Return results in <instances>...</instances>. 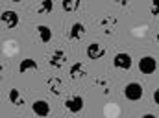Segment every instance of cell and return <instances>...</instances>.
I'll return each mask as SVG.
<instances>
[{"mask_svg":"<svg viewBox=\"0 0 159 118\" xmlns=\"http://www.w3.org/2000/svg\"><path fill=\"white\" fill-rule=\"evenodd\" d=\"M32 111H34V115H37V116H48L50 105H48L46 100H37V102L32 103Z\"/></svg>","mask_w":159,"mask_h":118,"instance_id":"cell-9","label":"cell"},{"mask_svg":"<svg viewBox=\"0 0 159 118\" xmlns=\"http://www.w3.org/2000/svg\"><path fill=\"white\" fill-rule=\"evenodd\" d=\"M80 7V0H63V11L67 13H74Z\"/></svg>","mask_w":159,"mask_h":118,"instance_id":"cell-15","label":"cell"},{"mask_svg":"<svg viewBox=\"0 0 159 118\" xmlns=\"http://www.w3.org/2000/svg\"><path fill=\"white\" fill-rule=\"evenodd\" d=\"M65 107H67V111H69V113L78 115L80 111L83 109V98H81V96H78V94L69 96V98L65 100Z\"/></svg>","mask_w":159,"mask_h":118,"instance_id":"cell-4","label":"cell"},{"mask_svg":"<svg viewBox=\"0 0 159 118\" xmlns=\"http://www.w3.org/2000/svg\"><path fill=\"white\" fill-rule=\"evenodd\" d=\"M115 2H117L119 6H128V4H129L131 0H115Z\"/></svg>","mask_w":159,"mask_h":118,"instance_id":"cell-20","label":"cell"},{"mask_svg":"<svg viewBox=\"0 0 159 118\" xmlns=\"http://www.w3.org/2000/svg\"><path fill=\"white\" fill-rule=\"evenodd\" d=\"M143 85L141 83H137V81H131V83H128L126 87H124V96L129 100V102H139L141 98H143Z\"/></svg>","mask_w":159,"mask_h":118,"instance_id":"cell-1","label":"cell"},{"mask_svg":"<svg viewBox=\"0 0 159 118\" xmlns=\"http://www.w3.org/2000/svg\"><path fill=\"white\" fill-rule=\"evenodd\" d=\"M28 70H37V63L34 59H22L20 65H19V72L20 74H26Z\"/></svg>","mask_w":159,"mask_h":118,"instance_id":"cell-13","label":"cell"},{"mask_svg":"<svg viewBox=\"0 0 159 118\" xmlns=\"http://www.w3.org/2000/svg\"><path fill=\"white\" fill-rule=\"evenodd\" d=\"M11 2H22V0H11Z\"/></svg>","mask_w":159,"mask_h":118,"instance_id":"cell-22","label":"cell"},{"mask_svg":"<svg viewBox=\"0 0 159 118\" xmlns=\"http://www.w3.org/2000/svg\"><path fill=\"white\" fill-rule=\"evenodd\" d=\"M100 26H102V30H104L106 35H113L115 30H117V26H119V20L115 17H106V19H102Z\"/></svg>","mask_w":159,"mask_h":118,"instance_id":"cell-8","label":"cell"},{"mask_svg":"<svg viewBox=\"0 0 159 118\" xmlns=\"http://www.w3.org/2000/svg\"><path fill=\"white\" fill-rule=\"evenodd\" d=\"M157 68V61L152 57V55H144L139 59V70L143 74H154Z\"/></svg>","mask_w":159,"mask_h":118,"instance_id":"cell-3","label":"cell"},{"mask_svg":"<svg viewBox=\"0 0 159 118\" xmlns=\"http://www.w3.org/2000/svg\"><path fill=\"white\" fill-rule=\"evenodd\" d=\"M17 24H19V13L17 11H11V9L2 11V26L6 30H15Z\"/></svg>","mask_w":159,"mask_h":118,"instance_id":"cell-2","label":"cell"},{"mask_svg":"<svg viewBox=\"0 0 159 118\" xmlns=\"http://www.w3.org/2000/svg\"><path fill=\"white\" fill-rule=\"evenodd\" d=\"M156 41H157V42H159V33H157V35H156Z\"/></svg>","mask_w":159,"mask_h":118,"instance_id":"cell-21","label":"cell"},{"mask_svg":"<svg viewBox=\"0 0 159 118\" xmlns=\"http://www.w3.org/2000/svg\"><path fill=\"white\" fill-rule=\"evenodd\" d=\"M85 35V26L81 22H74L69 30V39L70 41H80L81 37Z\"/></svg>","mask_w":159,"mask_h":118,"instance_id":"cell-10","label":"cell"},{"mask_svg":"<svg viewBox=\"0 0 159 118\" xmlns=\"http://www.w3.org/2000/svg\"><path fill=\"white\" fill-rule=\"evenodd\" d=\"M37 33H39L41 42H44V44H48L52 41V30L48 26H44V24H39L37 26Z\"/></svg>","mask_w":159,"mask_h":118,"instance_id":"cell-12","label":"cell"},{"mask_svg":"<svg viewBox=\"0 0 159 118\" xmlns=\"http://www.w3.org/2000/svg\"><path fill=\"white\" fill-rule=\"evenodd\" d=\"M154 103L159 105V89H156V92H154Z\"/></svg>","mask_w":159,"mask_h":118,"instance_id":"cell-19","label":"cell"},{"mask_svg":"<svg viewBox=\"0 0 159 118\" xmlns=\"http://www.w3.org/2000/svg\"><path fill=\"white\" fill-rule=\"evenodd\" d=\"M46 87H48V89H50V92H52V94H56V96H59V94L63 92V81H61L59 78H56V76L48 78Z\"/></svg>","mask_w":159,"mask_h":118,"instance_id":"cell-11","label":"cell"},{"mask_svg":"<svg viewBox=\"0 0 159 118\" xmlns=\"http://www.w3.org/2000/svg\"><path fill=\"white\" fill-rule=\"evenodd\" d=\"M113 65H115V68H122V70H129L131 68V65H133V61H131V55L129 54H117L115 55V59H113Z\"/></svg>","mask_w":159,"mask_h":118,"instance_id":"cell-7","label":"cell"},{"mask_svg":"<svg viewBox=\"0 0 159 118\" xmlns=\"http://www.w3.org/2000/svg\"><path fill=\"white\" fill-rule=\"evenodd\" d=\"M85 54H87V57L93 59V61H94V59H102V57L106 55V48H104V44H100V42H93V44L87 46Z\"/></svg>","mask_w":159,"mask_h":118,"instance_id":"cell-5","label":"cell"},{"mask_svg":"<svg viewBox=\"0 0 159 118\" xmlns=\"http://www.w3.org/2000/svg\"><path fill=\"white\" fill-rule=\"evenodd\" d=\"M150 9H152V13L159 17V0H152V6H150Z\"/></svg>","mask_w":159,"mask_h":118,"instance_id":"cell-18","label":"cell"},{"mask_svg":"<svg viewBox=\"0 0 159 118\" xmlns=\"http://www.w3.org/2000/svg\"><path fill=\"white\" fill-rule=\"evenodd\" d=\"M70 78L72 79H80L85 76V68H83V63H74L72 67H70Z\"/></svg>","mask_w":159,"mask_h":118,"instance_id":"cell-14","label":"cell"},{"mask_svg":"<svg viewBox=\"0 0 159 118\" xmlns=\"http://www.w3.org/2000/svg\"><path fill=\"white\" fill-rule=\"evenodd\" d=\"M52 9H54V0H41L39 7H37L39 13H50Z\"/></svg>","mask_w":159,"mask_h":118,"instance_id":"cell-17","label":"cell"},{"mask_svg":"<svg viewBox=\"0 0 159 118\" xmlns=\"http://www.w3.org/2000/svg\"><path fill=\"white\" fill-rule=\"evenodd\" d=\"M9 102H11L13 105H17V107H20V105L24 103V102H22V96L19 94L17 89H11V90H9Z\"/></svg>","mask_w":159,"mask_h":118,"instance_id":"cell-16","label":"cell"},{"mask_svg":"<svg viewBox=\"0 0 159 118\" xmlns=\"http://www.w3.org/2000/svg\"><path fill=\"white\" fill-rule=\"evenodd\" d=\"M48 63H50V67H54V68H61V67L67 63V54H65L63 50H54V52L50 54V57H48Z\"/></svg>","mask_w":159,"mask_h":118,"instance_id":"cell-6","label":"cell"}]
</instances>
